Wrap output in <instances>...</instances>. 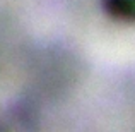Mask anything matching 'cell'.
<instances>
[{
  "label": "cell",
  "instance_id": "1",
  "mask_svg": "<svg viewBox=\"0 0 135 132\" xmlns=\"http://www.w3.org/2000/svg\"><path fill=\"white\" fill-rule=\"evenodd\" d=\"M104 10L116 21L135 22V0H104Z\"/></svg>",
  "mask_w": 135,
  "mask_h": 132
}]
</instances>
